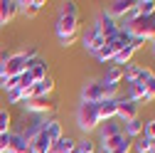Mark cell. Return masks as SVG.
<instances>
[{
	"label": "cell",
	"instance_id": "12",
	"mask_svg": "<svg viewBox=\"0 0 155 153\" xmlns=\"http://www.w3.org/2000/svg\"><path fill=\"white\" fill-rule=\"evenodd\" d=\"M96 27H99V30H101V35L106 37V40H108V37H113L116 32H118V30H121V25H118V22H116V20H113V17H111V15L106 12V10L101 12V17H99V20H96Z\"/></svg>",
	"mask_w": 155,
	"mask_h": 153
},
{
	"label": "cell",
	"instance_id": "14",
	"mask_svg": "<svg viewBox=\"0 0 155 153\" xmlns=\"http://www.w3.org/2000/svg\"><path fill=\"white\" fill-rule=\"evenodd\" d=\"M17 12H20L17 0H0V25H8Z\"/></svg>",
	"mask_w": 155,
	"mask_h": 153
},
{
	"label": "cell",
	"instance_id": "11",
	"mask_svg": "<svg viewBox=\"0 0 155 153\" xmlns=\"http://www.w3.org/2000/svg\"><path fill=\"white\" fill-rule=\"evenodd\" d=\"M96 109H99L101 124L116 119V114H118V97H116V99H104V101H99V104H96Z\"/></svg>",
	"mask_w": 155,
	"mask_h": 153
},
{
	"label": "cell",
	"instance_id": "26",
	"mask_svg": "<svg viewBox=\"0 0 155 153\" xmlns=\"http://www.w3.org/2000/svg\"><path fill=\"white\" fill-rule=\"evenodd\" d=\"M153 146H155V141H150V138H145V136H140L138 141L133 143L135 153H150V151H153Z\"/></svg>",
	"mask_w": 155,
	"mask_h": 153
},
{
	"label": "cell",
	"instance_id": "6",
	"mask_svg": "<svg viewBox=\"0 0 155 153\" xmlns=\"http://www.w3.org/2000/svg\"><path fill=\"white\" fill-rule=\"evenodd\" d=\"M106 99V87L99 82H86L81 87V101H89V104H99Z\"/></svg>",
	"mask_w": 155,
	"mask_h": 153
},
{
	"label": "cell",
	"instance_id": "28",
	"mask_svg": "<svg viewBox=\"0 0 155 153\" xmlns=\"http://www.w3.org/2000/svg\"><path fill=\"white\" fill-rule=\"evenodd\" d=\"M25 101H27V91H22V89L8 91V104H25Z\"/></svg>",
	"mask_w": 155,
	"mask_h": 153
},
{
	"label": "cell",
	"instance_id": "3",
	"mask_svg": "<svg viewBox=\"0 0 155 153\" xmlns=\"http://www.w3.org/2000/svg\"><path fill=\"white\" fill-rule=\"evenodd\" d=\"M128 40H130V35H128V32L123 30V25H121V30L116 32L113 37H108V40L104 42V47L96 52V59H99V62H104V64H106V62H113V57L118 54L126 45H128Z\"/></svg>",
	"mask_w": 155,
	"mask_h": 153
},
{
	"label": "cell",
	"instance_id": "4",
	"mask_svg": "<svg viewBox=\"0 0 155 153\" xmlns=\"http://www.w3.org/2000/svg\"><path fill=\"white\" fill-rule=\"evenodd\" d=\"M76 121H79V128L84 133L89 131H96L101 124L99 119V109H96V104H89V101H81L79 104V111H76Z\"/></svg>",
	"mask_w": 155,
	"mask_h": 153
},
{
	"label": "cell",
	"instance_id": "34",
	"mask_svg": "<svg viewBox=\"0 0 155 153\" xmlns=\"http://www.w3.org/2000/svg\"><path fill=\"white\" fill-rule=\"evenodd\" d=\"M153 52H155V37H153Z\"/></svg>",
	"mask_w": 155,
	"mask_h": 153
},
{
	"label": "cell",
	"instance_id": "23",
	"mask_svg": "<svg viewBox=\"0 0 155 153\" xmlns=\"http://www.w3.org/2000/svg\"><path fill=\"white\" fill-rule=\"evenodd\" d=\"M133 54H135V49H133L130 45H126V47H123V49H121L118 54L113 57V64H116V67H126V64H130Z\"/></svg>",
	"mask_w": 155,
	"mask_h": 153
},
{
	"label": "cell",
	"instance_id": "24",
	"mask_svg": "<svg viewBox=\"0 0 155 153\" xmlns=\"http://www.w3.org/2000/svg\"><path fill=\"white\" fill-rule=\"evenodd\" d=\"M42 8H45V0H30V3H20V10H22L27 17H35Z\"/></svg>",
	"mask_w": 155,
	"mask_h": 153
},
{
	"label": "cell",
	"instance_id": "18",
	"mask_svg": "<svg viewBox=\"0 0 155 153\" xmlns=\"http://www.w3.org/2000/svg\"><path fill=\"white\" fill-rule=\"evenodd\" d=\"M121 82H123V67H116V64H111V67L106 69V74H104L101 84H106V87H118Z\"/></svg>",
	"mask_w": 155,
	"mask_h": 153
},
{
	"label": "cell",
	"instance_id": "5",
	"mask_svg": "<svg viewBox=\"0 0 155 153\" xmlns=\"http://www.w3.org/2000/svg\"><path fill=\"white\" fill-rule=\"evenodd\" d=\"M104 42H106V37L101 35V30L96 27V22L91 25V27H86V32L81 35V45H84V49L86 52H99L101 47H104Z\"/></svg>",
	"mask_w": 155,
	"mask_h": 153
},
{
	"label": "cell",
	"instance_id": "32",
	"mask_svg": "<svg viewBox=\"0 0 155 153\" xmlns=\"http://www.w3.org/2000/svg\"><path fill=\"white\" fill-rule=\"evenodd\" d=\"M12 133V131H10ZM10 133H0V153H8V146H10Z\"/></svg>",
	"mask_w": 155,
	"mask_h": 153
},
{
	"label": "cell",
	"instance_id": "10",
	"mask_svg": "<svg viewBox=\"0 0 155 153\" xmlns=\"http://www.w3.org/2000/svg\"><path fill=\"white\" fill-rule=\"evenodd\" d=\"M27 72L32 74L35 82H42V79H47V76H49V67H47V62L42 59V57L27 59Z\"/></svg>",
	"mask_w": 155,
	"mask_h": 153
},
{
	"label": "cell",
	"instance_id": "1",
	"mask_svg": "<svg viewBox=\"0 0 155 153\" xmlns=\"http://www.w3.org/2000/svg\"><path fill=\"white\" fill-rule=\"evenodd\" d=\"M79 32V5L76 3H64L57 17V37H67Z\"/></svg>",
	"mask_w": 155,
	"mask_h": 153
},
{
	"label": "cell",
	"instance_id": "17",
	"mask_svg": "<svg viewBox=\"0 0 155 153\" xmlns=\"http://www.w3.org/2000/svg\"><path fill=\"white\" fill-rule=\"evenodd\" d=\"M8 153H30V148H27V138H25V133H22V131L10 133V146H8Z\"/></svg>",
	"mask_w": 155,
	"mask_h": 153
},
{
	"label": "cell",
	"instance_id": "19",
	"mask_svg": "<svg viewBox=\"0 0 155 153\" xmlns=\"http://www.w3.org/2000/svg\"><path fill=\"white\" fill-rule=\"evenodd\" d=\"M143 126H145V121L138 116V119H130V121H126V128H123V136L126 138H140L143 136Z\"/></svg>",
	"mask_w": 155,
	"mask_h": 153
},
{
	"label": "cell",
	"instance_id": "2",
	"mask_svg": "<svg viewBox=\"0 0 155 153\" xmlns=\"http://www.w3.org/2000/svg\"><path fill=\"white\" fill-rule=\"evenodd\" d=\"M123 30H126L130 37H138V40L148 42V40L155 37V15L145 17V15H135V12H133V17L126 22Z\"/></svg>",
	"mask_w": 155,
	"mask_h": 153
},
{
	"label": "cell",
	"instance_id": "21",
	"mask_svg": "<svg viewBox=\"0 0 155 153\" xmlns=\"http://www.w3.org/2000/svg\"><path fill=\"white\" fill-rule=\"evenodd\" d=\"M118 133H123V126L116 121V119L104 121V126H101V138H111V136H118Z\"/></svg>",
	"mask_w": 155,
	"mask_h": 153
},
{
	"label": "cell",
	"instance_id": "16",
	"mask_svg": "<svg viewBox=\"0 0 155 153\" xmlns=\"http://www.w3.org/2000/svg\"><path fill=\"white\" fill-rule=\"evenodd\" d=\"M42 131H45V136L54 143V141H59L62 136H64V128H62V124L57 121V119H47L45 121V126H42Z\"/></svg>",
	"mask_w": 155,
	"mask_h": 153
},
{
	"label": "cell",
	"instance_id": "9",
	"mask_svg": "<svg viewBox=\"0 0 155 153\" xmlns=\"http://www.w3.org/2000/svg\"><path fill=\"white\" fill-rule=\"evenodd\" d=\"M25 109L42 116V114H47V111H54L57 106H54V101H52L49 97H37V99H27V101H25Z\"/></svg>",
	"mask_w": 155,
	"mask_h": 153
},
{
	"label": "cell",
	"instance_id": "29",
	"mask_svg": "<svg viewBox=\"0 0 155 153\" xmlns=\"http://www.w3.org/2000/svg\"><path fill=\"white\" fill-rule=\"evenodd\" d=\"M32 84H35V79H32V74H30L27 69H25V72H22L20 76H17V89H22V91H27V89H30Z\"/></svg>",
	"mask_w": 155,
	"mask_h": 153
},
{
	"label": "cell",
	"instance_id": "25",
	"mask_svg": "<svg viewBox=\"0 0 155 153\" xmlns=\"http://www.w3.org/2000/svg\"><path fill=\"white\" fill-rule=\"evenodd\" d=\"M74 153H96V141H91V138H81V141H76Z\"/></svg>",
	"mask_w": 155,
	"mask_h": 153
},
{
	"label": "cell",
	"instance_id": "15",
	"mask_svg": "<svg viewBox=\"0 0 155 153\" xmlns=\"http://www.w3.org/2000/svg\"><path fill=\"white\" fill-rule=\"evenodd\" d=\"M106 12L113 17H126V15H133V3H128V0H116V3H111L106 8Z\"/></svg>",
	"mask_w": 155,
	"mask_h": 153
},
{
	"label": "cell",
	"instance_id": "13",
	"mask_svg": "<svg viewBox=\"0 0 155 153\" xmlns=\"http://www.w3.org/2000/svg\"><path fill=\"white\" fill-rule=\"evenodd\" d=\"M27 148H30V153H49L52 141L45 136V131H37L32 138H27Z\"/></svg>",
	"mask_w": 155,
	"mask_h": 153
},
{
	"label": "cell",
	"instance_id": "30",
	"mask_svg": "<svg viewBox=\"0 0 155 153\" xmlns=\"http://www.w3.org/2000/svg\"><path fill=\"white\" fill-rule=\"evenodd\" d=\"M143 136L150 138V141H155V119L145 121V126H143Z\"/></svg>",
	"mask_w": 155,
	"mask_h": 153
},
{
	"label": "cell",
	"instance_id": "27",
	"mask_svg": "<svg viewBox=\"0 0 155 153\" xmlns=\"http://www.w3.org/2000/svg\"><path fill=\"white\" fill-rule=\"evenodd\" d=\"M10 124H12V114L8 109H0V133H10Z\"/></svg>",
	"mask_w": 155,
	"mask_h": 153
},
{
	"label": "cell",
	"instance_id": "22",
	"mask_svg": "<svg viewBox=\"0 0 155 153\" xmlns=\"http://www.w3.org/2000/svg\"><path fill=\"white\" fill-rule=\"evenodd\" d=\"M133 12L135 15H155V0H138V3H133Z\"/></svg>",
	"mask_w": 155,
	"mask_h": 153
},
{
	"label": "cell",
	"instance_id": "7",
	"mask_svg": "<svg viewBox=\"0 0 155 153\" xmlns=\"http://www.w3.org/2000/svg\"><path fill=\"white\" fill-rule=\"evenodd\" d=\"M138 111H140V106L135 101H130L126 97H118V114H116V119H123V124H126L130 119H138Z\"/></svg>",
	"mask_w": 155,
	"mask_h": 153
},
{
	"label": "cell",
	"instance_id": "31",
	"mask_svg": "<svg viewBox=\"0 0 155 153\" xmlns=\"http://www.w3.org/2000/svg\"><path fill=\"white\" fill-rule=\"evenodd\" d=\"M130 148H133V141H130V138H123L118 146L111 151V153H130Z\"/></svg>",
	"mask_w": 155,
	"mask_h": 153
},
{
	"label": "cell",
	"instance_id": "35",
	"mask_svg": "<svg viewBox=\"0 0 155 153\" xmlns=\"http://www.w3.org/2000/svg\"><path fill=\"white\" fill-rule=\"evenodd\" d=\"M150 153H155V146H153V151H150Z\"/></svg>",
	"mask_w": 155,
	"mask_h": 153
},
{
	"label": "cell",
	"instance_id": "33",
	"mask_svg": "<svg viewBox=\"0 0 155 153\" xmlns=\"http://www.w3.org/2000/svg\"><path fill=\"white\" fill-rule=\"evenodd\" d=\"M76 37H79V32H76V35H67V37H59V42H62L64 47H69V45L76 40Z\"/></svg>",
	"mask_w": 155,
	"mask_h": 153
},
{
	"label": "cell",
	"instance_id": "8",
	"mask_svg": "<svg viewBox=\"0 0 155 153\" xmlns=\"http://www.w3.org/2000/svg\"><path fill=\"white\" fill-rule=\"evenodd\" d=\"M54 79H52V74L47 76V79H42V82H35L30 89H27V99H37V97H49V94L54 91Z\"/></svg>",
	"mask_w": 155,
	"mask_h": 153
},
{
	"label": "cell",
	"instance_id": "20",
	"mask_svg": "<svg viewBox=\"0 0 155 153\" xmlns=\"http://www.w3.org/2000/svg\"><path fill=\"white\" fill-rule=\"evenodd\" d=\"M74 148H76V141H74L71 136H62L59 141L52 143L49 153H74Z\"/></svg>",
	"mask_w": 155,
	"mask_h": 153
}]
</instances>
